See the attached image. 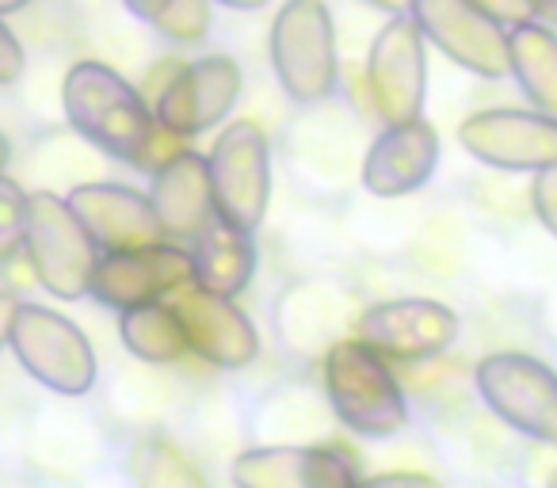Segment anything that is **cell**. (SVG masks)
I'll use <instances>...</instances> for the list:
<instances>
[{
	"label": "cell",
	"instance_id": "1",
	"mask_svg": "<svg viewBox=\"0 0 557 488\" xmlns=\"http://www.w3.org/2000/svg\"><path fill=\"white\" fill-rule=\"evenodd\" d=\"M62 108L88 146L141 172H157L172 153H180V146H164L176 138L157 123L146 96L103 62H77L65 73Z\"/></svg>",
	"mask_w": 557,
	"mask_h": 488
},
{
	"label": "cell",
	"instance_id": "2",
	"mask_svg": "<svg viewBox=\"0 0 557 488\" xmlns=\"http://www.w3.org/2000/svg\"><path fill=\"white\" fill-rule=\"evenodd\" d=\"M325 393L336 420L363 439H389L409 424V401L389 359L356 336L329 348Z\"/></svg>",
	"mask_w": 557,
	"mask_h": 488
},
{
	"label": "cell",
	"instance_id": "3",
	"mask_svg": "<svg viewBox=\"0 0 557 488\" xmlns=\"http://www.w3.org/2000/svg\"><path fill=\"white\" fill-rule=\"evenodd\" d=\"M271 65L283 92L295 103H321L333 96L341 62H336V27L325 0H287L271 20Z\"/></svg>",
	"mask_w": 557,
	"mask_h": 488
},
{
	"label": "cell",
	"instance_id": "4",
	"mask_svg": "<svg viewBox=\"0 0 557 488\" xmlns=\"http://www.w3.org/2000/svg\"><path fill=\"white\" fill-rule=\"evenodd\" d=\"M27 260L47 295L62 302H77L92 290V275L103 252L73 214L65 199L54 191H35L27 207Z\"/></svg>",
	"mask_w": 557,
	"mask_h": 488
},
{
	"label": "cell",
	"instance_id": "5",
	"mask_svg": "<svg viewBox=\"0 0 557 488\" xmlns=\"http://www.w3.org/2000/svg\"><path fill=\"white\" fill-rule=\"evenodd\" d=\"M478 397L508 427L557 447V371L527 351H496L473 371Z\"/></svg>",
	"mask_w": 557,
	"mask_h": 488
},
{
	"label": "cell",
	"instance_id": "6",
	"mask_svg": "<svg viewBox=\"0 0 557 488\" xmlns=\"http://www.w3.org/2000/svg\"><path fill=\"white\" fill-rule=\"evenodd\" d=\"M9 348L16 351L20 366L35 381H42L62 397H85L100 374L96 348L88 343V336L70 317L47 310V305H20Z\"/></svg>",
	"mask_w": 557,
	"mask_h": 488
},
{
	"label": "cell",
	"instance_id": "7",
	"mask_svg": "<svg viewBox=\"0 0 557 488\" xmlns=\"http://www.w3.org/2000/svg\"><path fill=\"white\" fill-rule=\"evenodd\" d=\"M210 184L218 217L256 233L271 207V146L256 123H230L210 146Z\"/></svg>",
	"mask_w": 557,
	"mask_h": 488
},
{
	"label": "cell",
	"instance_id": "8",
	"mask_svg": "<svg viewBox=\"0 0 557 488\" xmlns=\"http://www.w3.org/2000/svg\"><path fill=\"white\" fill-rule=\"evenodd\" d=\"M367 92L386 126L412 123L428 100V39L412 16H389L367 54Z\"/></svg>",
	"mask_w": 557,
	"mask_h": 488
},
{
	"label": "cell",
	"instance_id": "9",
	"mask_svg": "<svg viewBox=\"0 0 557 488\" xmlns=\"http://www.w3.org/2000/svg\"><path fill=\"white\" fill-rule=\"evenodd\" d=\"M240 85H245L240 65L225 54H210L184 70H172L169 85L153 96L157 123L172 138H199L233 115Z\"/></svg>",
	"mask_w": 557,
	"mask_h": 488
},
{
	"label": "cell",
	"instance_id": "10",
	"mask_svg": "<svg viewBox=\"0 0 557 488\" xmlns=\"http://www.w3.org/2000/svg\"><path fill=\"white\" fill-rule=\"evenodd\" d=\"M191 283H195L191 249L161 240V245H149V249L103 252L88 295L100 305H108V310L123 313L131 305L164 302V298L180 295Z\"/></svg>",
	"mask_w": 557,
	"mask_h": 488
},
{
	"label": "cell",
	"instance_id": "11",
	"mask_svg": "<svg viewBox=\"0 0 557 488\" xmlns=\"http://www.w3.org/2000/svg\"><path fill=\"white\" fill-rule=\"evenodd\" d=\"M462 149L504 172H542L557 164V118L546 111L488 108L458 126Z\"/></svg>",
	"mask_w": 557,
	"mask_h": 488
},
{
	"label": "cell",
	"instance_id": "12",
	"mask_svg": "<svg viewBox=\"0 0 557 488\" xmlns=\"http://www.w3.org/2000/svg\"><path fill=\"white\" fill-rule=\"evenodd\" d=\"M424 39L473 77L500 80L511 73L508 27L473 4V0H417L409 12Z\"/></svg>",
	"mask_w": 557,
	"mask_h": 488
},
{
	"label": "cell",
	"instance_id": "13",
	"mask_svg": "<svg viewBox=\"0 0 557 488\" xmlns=\"http://www.w3.org/2000/svg\"><path fill=\"white\" fill-rule=\"evenodd\" d=\"M356 340L397 363L443 355L458 340V317L435 298H394L359 313Z\"/></svg>",
	"mask_w": 557,
	"mask_h": 488
},
{
	"label": "cell",
	"instance_id": "14",
	"mask_svg": "<svg viewBox=\"0 0 557 488\" xmlns=\"http://www.w3.org/2000/svg\"><path fill=\"white\" fill-rule=\"evenodd\" d=\"M172 310H176L180 325H184L187 348L202 363L218 366V371H245V366L256 363L260 333H256L252 317L233 298L210 295V290L191 283L180 295H172Z\"/></svg>",
	"mask_w": 557,
	"mask_h": 488
},
{
	"label": "cell",
	"instance_id": "15",
	"mask_svg": "<svg viewBox=\"0 0 557 488\" xmlns=\"http://www.w3.org/2000/svg\"><path fill=\"white\" fill-rule=\"evenodd\" d=\"M149 202H153V214L161 222L164 240H172V245H195L218 222L210 161L202 153H195V149L172 153L153 172Z\"/></svg>",
	"mask_w": 557,
	"mask_h": 488
},
{
	"label": "cell",
	"instance_id": "16",
	"mask_svg": "<svg viewBox=\"0 0 557 488\" xmlns=\"http://www.w3.org/2000/svg\"><path fill=\"white\" fill-rule=\"evenodd\" d=\"M237 488H359V465L336 447H256L230 470Z\"/></svg>",
	"mask_w": 557,
	"mask_h": 488
},
{
	"label": "cell",
	"instance_id": "17",
	"mask_svg": "<svg viewBox=\"0 0 557 488\" xmlns=\"http://www.w3.org/2000/svg\"><path fill=\"white\" fill-rule=\"evenodd\" d=\"M100 252H131L161 245L164 233L149 195L126 184H81L65 199Z\"/></svg>",
	"mask_w": 557,
	"mask_h": 488
},
{
	"label": "cell",
	"instance_id": "18",
	"mask_svg": "<svg viewBox=\"0 0 557 488\" xmlns=\"http://www.w3.org/2000/svg\"><path fill=\"white\" fill-rule=\"evenodd\" d=\"M440 164V134L424 115L412 123H397L374 138L363 161V187L379 199L412 195L432 179Z\"/></svg>",
	"mask_w": 557,
	"mask_h": 488
},
{
	"label": "cell",
	"instance_id": "19",
	"mask_svg": "<svg viewBox=\"0 0 557 488\" xmlns=\"http://www.w3.org/2000/svg\"><path fill=\"white\" fill-rule=\"evenodd\" d=\"M191 249L195 260V287L210 290V295L237 298L240 290L252 283L256 275V240L252 233L237 229V225L218 217L207 233H202Z\"/></svg>",
	"mask_w": 557,
	"mask_h": 488
},
{
	"label": "cell",
	"instance_id": "20",
	"mask_svg": "<svg viewBox=\"0 0 557 488\" xmlns=\"http://www.w3.org/2000/svg\"><path fill=\"white\" fill-rule=\"evenodd\" d=\"M511 77L539 111L557 118V32L549 24H519L508 32Z\"/></svg>",
	"mask_w": 557,
	"mask_h": 488
},
{
	"label": "cell",
	"instance_id": "21",
	"mask_svg": "<svg viewBox=\"0 0 557 488\" xmlns=\"http://www.w3.org/2000/svg\"><path fill=\"white\" fill-rule=\"evenodd\" d=\"M119 333H123V343L131 355L153 366H172L191 351L172 302H149L123 310L119 313Z\"/></svg>",
	"mask_w": 557,
	"mask_h": 488
},
{
	"label": "cell",
	"instance_id": "22",
	"mask_svg": "<svg viewBox=\"0 0 557 488\" xmlns=\"http://www.w3.org/2000/svg\"><path fill=\"white\" fill-rule=\"evenodd\" d=\"M131 473L138 488H210L191 458L164 439L138 442L131 454Z\"/></svg>",
	"mask_w": 557,
	"mask_h": 488
},
{
	"label": "cell",
	"instance_id": "23",
	"mask_svg": "<svg viewBox=\"0 0 557 488\" xmlns=\"http://www.w3.org/2000/svg\"><path fill=\"white\" fill-rule=\"evenodd\" d=\"M27 207L32 195L16 179L0 176V264H9L27 245Z\"/></svg>",
	"mask_w": 557,
	"mask_h": 488
},
{
	"label": "cell",
	"instance_id": "24",
	"mask_svg": "<svg viewBox=\"0 0 557 488\" xmlns=\"http://www.w3.org/2000/svg\"><path fill=\"white\" fill-rule=\"evenodd\" d=\"M210 4L214 0H172L169 9L153 20V27L169 42H180V47L202 42L210 32Z\"/></svg>",
	"mask_w": 557,
	"mask_h": 488
},
{
	"label": "cell",
	"instance_id": "25",
	"mask_svg": "<svg viewBox=\"0 0 557 488\" xmlns=\"http://www.w3.org/2000/svg\"><path fill=\"white\" fill-rule=\"evenodd\" d=\"M531 207H534V217H539V222L557 237V164H554V168L534 172Z\"/></svg>",
	"mask_w": 557,
	"mask_h": 488
},
{
	"label": "cell",
	"instance_id": "26",
	"mask_svg": "<svg viewBox=\"0 0 557 488\" xmlns=\"http://www.w3.org/2000/svg\"><path fill=\"white\" fill-rule=\"evenodd\" d=\"M485 16H493L500 27H519V24H531L534 20V0H473Z\"/></svg>",
	"mask_w": 557,
	"mask_h": 488
},
{
	"label": "cell",
	"instance_id": "27",
	"mask_svg": "<svg viewBox=\"0 0 557 488\" xmlns=\"http://www.w3.org/2000/svg\"><path fill=\"white\" fill-rule=\"evenodd\" d=\"M20 73H24V47H20L12 27L4 24V16H0V85L20 80Z\"/></svg>",
	"mask_w": 557,
	"mask_h": 488
},
{
	"label": "cell",
	"instance_id": "28",
	"mask_svg": "<svg viewBox=\"0 0 557 488\" xmlns=\"http://www.w3.org/2000/svg\"><path fill=\"white\" fill-rule=\"evenodd\" d=\"M359 488H440V480L428 473H379V477L359 480Z\"/></svg>",
	"mask_w": 557,
	"mask_h": 488
},
{
	"label": "cell",
	"instance_id": "29",
	"mask_svg": "<svg viewBox=\"0 0 557 488\" xmlns=\"http://www.w3.org/2000/svg\"><path fill=\"white\" fill-rule=\"evenodd\" d=\"M20 305H24V302H16V298H12L9 290H0V351H4L12 343V325H16Z\"/></svg>",
	"mask_w": 557,
	"mask_h": 488
},
{
	"label": "cell",
	"instance_id": "30",
	"mask_svg": "<svg viewBox=\"0 0 557 488\" xmlns=\"http://www.w3.org/2000/svg\"><path fill=\"white\" fill-rule=\"evenodd\" d=\"M126 4V12L131 16H138V20H146V24H153L157 16H161L164 9H169L172 0H123Z\"/></svg>",
	"mask_w": 557,
	"mask_h": 488
},
{
	"label": "cell",
	"instance_id": "31",
	"mask_svg": "<svg viewBox=\"0 0 557 488\" xmlns=\"http://www.w3.org/2000/svg\"><path fill=\"white\" fill-rule=\"evenodd\" d=\"M367 4H374V9H382V12H389V16H409L417 0H367Z\"/></svg>",
	"mask_w": 557,
	"mask_h": 488
},
{
	"label": "cell",
	"instance_id": "32",
	"mask_svg": "<svg viewBox=\"0 0 557 488\" xmlns=\"http://www.w3.org/2000/svg\"><path fill=\"white\" fill-rule=\"evenodd\" d=\"M534 20L557 27V0H534Z\"/></svg>",
	"mask_w": 557,
	"mask_h": 488
},
{
	"label": "cell",
	"instance_id": "33",
	"mask_svg": "<svg viewBox=\"0 0 557 488\" xmlns=\"http://www.w3.org/2000/svg\"><path fill=\"white\" fill-rule=\"evenodd\" d=\"M214 4H222V9H233V12H260V9H268L271 0H214Z\"/></svg>",
	"mask_w": 557,
	"mask_h": 488
},
{
	"label": "cell",
	"instance_id": "34",
	"mask_svg": "<svg viewBox=\"0 0 557 488\" xmlns=\"http://www.w3.org/2000/svg\"><path fill=\"white\" fill-rule=\"evenodd\" d=\"M32 0H0V16H16V12H24Z\"/></svg>",
	"mask_w": 557,
	"mask_h": 488
},
{
	"label": "cell",
	"instance_id": "35",
	"mask_svg": "<svg viewBox=\"0 0 557 488\" xmlns=\"http://www.w3.org/2000/svg\"><path fill=\"white\" fill-rule=\"evenodd\" d=\"M9 164H12V146H9V138L0 134V176L9 172Z\"/></svg>",
	"mask_w": 557,
	"mask_h": 488
},
{
	"label": "cell",
	"instance_id": "36",
	"mask_svg": "<svg viewBox=\"0 0 557 488\" xmlns=\"http://www.w3.org/2000/svg\"><path fill=\"white\" fill-rule=\"evenodd\" d=\"M549 488H557V473H554V480H549Z\"/></svg>",
	"mask_w": 557,
	"mask_h": 488
}]
</instances>
